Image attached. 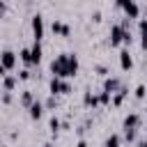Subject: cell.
Masks as SVG:
<instances>
[{
  "label": "cell",
  "mask_w": 147,
  "mask_h": 147,
  "mask_svg": "<svg viewBox=\"0 0 147 147\" xmlns=\"http://www.w3.org/2000/svg\"><path fill=\"white\" fill-rule=\"evenodd\" d=\"M30 51H32V67H34V64H39V62H41V55H44V48H41V41H32V46H30Z\"/></svg>",
  "instance_id": "obj_15"
},
{
  "label": "cell",
  "mask_w": 147,
  "mask_h": 147,
  "mask_svg": "<svg viewBox=\"0 0 147 147\" xmlns=\"http://www.w3.org/2000/svg\"><path fill=\"white\" fill-rule=\"evenodd\" d=\"M76 147H90V145H87V140H85V138H80V140L76 142Z\"/></svg>",
  "instance_id": "obj_28"
},
{
  "label": "cell",
  "mask_w": 147,
  "mask_h": 147,
  "mask_svg": "<svg viewBox=\"0 0 147 147\" xmlns=\"http://www.w3.org/2000/svg\"><path fill=\"white\" fill-rule=\"evenodd\" d=\"M83 106H85V108H92V110L101 108V101H99V92L85 90V92H83Z\"/></svg>",
  "instance_id": "obj_8"
},
{
  "label": "cell",
  "mask_w": 147,
  "mask_h": 147,
  "mask_svg": "<svg viewBox=\"0 0 147 147\" xmlns=\"http://www.w3.org/2000/svg\"><path fill=\"white\" fill-rule=\"evenodd\" d=\"M94 71H96L99 76H103V78H108V74H110V71H108V67H103V64H96V67H94Z\"/></svg>",
  "instance_id": "obj_24"
},
{
  "label": "cell",
  "mask_w": 147,
  "mask_h": 147,
  "mask_svg": "<svg viewBox=\"0 0 147 147\" xmlns=\"http://www.w3.org/2000/svg\"><path fill=\"white\" fill-rule=\"evenodd\" d=\"M126 142H136V138H138V131H124V136H122Z\"/></svg>",
  "instance_id": "obj_23"
},
{
  "label": "cell",
  "mask_w": 147,
  "mask_h": 147,
  "mask_svg": "<svg viewBox=\"0 0 147 147\" xmlns=\"http://www.w3.org/2000/svg\"><path fill=\"white\" fill-rule=\"evenodd\" d=\"M2 103H5V106L11 103V92H2Z\"/></svg>",
  "instance_id": "obj_27"
},
{
  "label": "cell",
  "mask_w": 147,
  "mask_h": 147,
  "mask_svg": "<svg viewBox=\"0 0 147 147\" xmlns=\"http://www.w3.org/2000/svg\"><path fill=\"white\" fill-rule=\"evenodd\" d=\"M18 74H5L2 76V92H14L16 85H18Z\"/></svg>",
  "instance_id": "obj_10"
},
{
  "label": "cell",
  "mask_w": 147,
  "mask_h": 147,
  "mask_svg": "<svg viewBox=\"0 0 147 147\" xmlns=\"http://www.w3.org/2000/svg\"><path fill=\"white\" fill-rule=\"evenodd\" d=\"M48 129H51V136H53V138H57V131L62 129V122H60V117H57L55 113H53V115H51V119H48Z\"/></svg>",
  "instance_id": "obj_18"
},
{
  "label": "cell",
  "mask_w": 147,
  "mask_h": 147,
  "mask_svg": "<svg viewBox=\"0 0 147 147\" xmlns=\"http://www.w3.org/2000/svg\"><path fill=\"white\" fill-rule=\"evenodd\" d=\"M18 60L23 62V64H28V67H32V51L25 46V48H21L18 51Z\"/></svg>",
  "instance_id": "obj_19"
},
{
  "label": "cell",
  "mask_w": 147,
  "mask_h": 147,
  "mask_svg": "<svg viewBox=\"0 0 147 147\" xmlns=\"http://www.w3.org/2000/svg\"><path fill=\"white\" fill-rule=\"evenodd\" d=\"M140 126H142L140 113H129V115L124 117V122H122V129H124V131H138Z\"/></svg>",
  "instance_id": "obj_7"
},
{
  "label": "cell",
  "mask_w": 147,
  "mask_h": 147,
  "mask_svg": "<svg viewBox=\"0 0 147 147\" xmlns=\"http://www.w3.org/2000/svg\"><path fill=\"white\" fill-rule=\"evenodd\" d=\"M16 64H18V55H16L11 48H5V51H2V55H0V71H2L0 76L9 74Z\"/></svg>",
  "instance_id": "obj_2"
},
{
  "label": "cell",
  "mask_w": 147,
  "mask_h": 147,
  "mask_svg": "<svg viewBox=\"0 0 147 147\" xmlns=\"http://www.w3.org/2000/svg\"><path fill=\"white\" fill-rule=\"evenodd\" d=\"M138 147H147V138H142V140L138 142Z\"/></svg>",
  "instance_id": "obj_29"
},
{
  "label": "cell",
  "mask_w": 147,
  "mask_h": 147,
  "mask_svg": "<svg viewBox=\"0 0 147 147\" xmlns=\"http://www.w3.org/2000/svg\"><path fill=\"white\" fill-rule=\"evenodd\" d=\"M44 110H46V106L37 99L30 108H28V115H30V119H41V115H44Z\"/></svg>",
  "instance_id": "obj_13"
},
{
  "label": "cell",
  "mask_w": 147,
  "mask_h": 147,
  "mask_svg": "<svg viewBox=\"0 0 147 147\" xmlns=\"http://www.w3.org/2000/svg\"><path fill=\"white\" fill-rule=\"evenodd\" d=\"M119 67H122L124 71H131V69H133V57H131L129 48H122V51H119Z\"/></svg>",
  "instance_id": "obj_12"
},
{
  "label": "cell",
  "mask_w": 147,
  "mask_h": 147,
  "mask_svg": "<svg viewBox=\"0 0 147 147\" xmlns=\"http://www.w3.org/2000/svg\"><path fill=\"white\" fill-rule=\"evenodd\" d=\"M145 131H147V122H145Z\"/></svg>",
  "instance_id": "obj_32"
},
{
  "label": "cell",
  "mask_w": 147,
  "mask_h": 147,
  "mask_svg": "<svg viewBox=\"0 0 147 147\" xmlns=\"http://www.w3.org/2000/svg\"><path fill=\"white\" fill-rule=\"evenodd\" d=\"M48 92L51 94H69L71 92V83L67 80V78H57V76H51V80H48Z\"/></svg>",
  "instance_id": "obj_3"
},
{
  "label": "cell",
  "mask_w": 147,
  "mask_h": 147,
  "mask_svg": "<svg viewBox=\"0 0 147 147\" xmlns=\"http://www.w3.org/2000/svg\"><path fill=\"white\" fill-rule=\"evenodd\" d=\"M30 28H32V39L34 41H41L44 39V16L41 14H34L30 18Z\"/></svg>",
  "instance_id": "obj_6"
},
{
  "label": "cell",
  "mask_w": 147,
  "mask_h": 147,
  "mask_svg": "<svg viewBox=\"0 0 147 147\" xmlns=\"http://www.w3.org/2000/svg\"><path fill=\"white\" fill-rule=\"evenodd\" d=\"M44 147H55V145H53V142H46V145H44Z\"/></svg>",
  "instance_id": "obj_30"
},
{
  "label": "cell",
  "mask_w": 147,
  "mask_h": 147,
  "mask_svg": "<svg viewBox=\"0 0 147 147\" xmlns=\"http://www.w3.org/2000/svg\"><path fill=\"white\" fill-rule=\"evenodd\" d=\"M119 87H122V80H119L117 76H108V78H103V87H101V90H106V92L115 94Z\"/></svg>",
  "instance_id": "obj_11"
},
{
  "label": "cell",
  "mask_w": 147,
  "mask_h": 147,
  "mask_svg": "<svg viewBox=\"0 0 147 147\" xmlns=\"http://www.w3.org/2000/svg\"><path fill=\"white\" fill-rule=\"evenodd\" d=\"M145 18H147V7H145Z\"/></svg>",
  "instance_id": "obj_31"
},
{
  "label": "cell",
  "mask_w": 147,
  "mask_h": 147,
  "mask_svg": "<svg viewBox=\"0 0 147 147\" xmlns=\"http://www.w3.org/2000/svg\"><path fill=\"white\" fill-rule=\"evenodd\" d=\"M18 78H21V80H30V78H32V71H30V69H21V71H18Z\"/></svg>",
  "instance_id": "obj_25"
},
{
  "label": "cell",
  "mask_w": 147,
  "mask_h": 147,
  "mask_svg": "<svg viewBox=\"0 0 147 147\" xmlns=\"http://www.w3.org/2000/svg\"><path fill=\"white\" fill-rule=\"evenodd\" d=\"M126 96H129V87H126V85H122V87L113 94V106H115V108H117V106H122V101H124Z\"/></svg>",
  "instance_id": "obj_17"
},
{
  "label": "cell",
  "mask_w": 147,
  "mask_h": 147,
  "mask_svg": "<svg viewBox=\"0 0 147 147\" xmlns=\"http://www.w3.org/2000/svg\"><path fill=\"white\" fill-rule=\"evenodd\" d=\"M124 39H126V30H124L119 23L110 25V32H108V44H110V46H122V44H124Z\"/></svg>",
  "instance_id": "obj_5"
},
{
  "label": "cell",
  "mask_w": 147,
  "mask_h": 147,
  "mask_svg": "<svg viewBox=\"0 0 147 147\" xmlns=\"http://www.w3.org/2000/svg\"><path fill=\"white\" fill-rule=\"evenodd\" d=\"M138 30H140V48L147 51V18L138 21Z\"/></svg>",
  "instance_id": "obj_16"
},
{
  "label": "cell",
  "mask_w": 147,
  "mask_h": 147,
  "mask_svg": "<svg viewBox=\"0 0 147 147\" xmlns=\"http://www.w3.org/2000/svg\"><path fill=\"white\" fill-rule=\"evenodd\" d=\"M115 7H119V9L124 11V16L131 18V21L140 16V7H138L136 0H115Z\"/></svg>",
  "instance_id": "obj_4"
},
{
  "label": "cell",
  "mask_w": 147,
  "mask_h": 147,
  "mask_svg": "<svg viewBox=\"0 0 147 147\" xmlns=\"http://www.w3.org/2000/svg\"><path fill=\"white\" fill-rule=\"evenodd\" d=\"M18 101H21V106H23V108H30V106L37 101V96H34V92H32V90H23V92H21V96H18Z\"/></svg>",
  "instance_id": "obj_14"
},
{
  "label": "cell",
  "mask_w": 147,
  "mask_h": 147,
  "mask_svg": "<svg viewBox=\"0 0 147 147\" xmlns=\"http://www.w3.org/2000/svg\"><path fill=\"white\" fill-rule=\"evenodd\" d=\"M103 147H122V136L119 133H110L103 142Z\"/></svg>",
  "instance_id": "obj_20"
},
{
  "label": "cell",
  "mask_w": 147,
  "mask_h": 147,
  "mask_svg": "<svg viewBox=\"0 0 147 147\" xmlns=\"http://www.w3.org/2000/svg\"><path fill=\"white\" fill-rule=\"evenodd\" d=\"M51 30H53V34H57V37H71L69 23H64V21H60V18H55V21L51 23Z\"/></svg>",
  "instance_id": "obj_9"
},
{
  "label": "cell",
  "mask_w": 147,
  "mask_h": 147,
  "mask_svg": "<svg viewBox=\"0 0 147 147\" xmlns=\"http://www.w3.org/2000/svg\"><path fill=\"white\" fill-rule=\"evenodd\" d=\"M80 69V62H78V55L76 53H60L51 60V74L57 76V78H74Z\"/></svg>",
  "instance_id": "obj_1"
},
{
  "label": "cell",
  "mask_w": 147,
  "mask_h": 147,
  "mask_svg": "<svg viewBox=\"0 0 147 147\" xmlns=\"http://www.w3.org/2000/svg\"><path fill=\"white\" fill-rule=\"evenodd\" d=\"M44 106H46V110H53V113H55V108L60 106V101H57V96H55V94H51V96L44 101Z\"/></svg>",
  "instance_id": "obj_21"
},
{
  "label": "cell",
  "mask_w": 147,
  "mask_h": 147,
  "mask_svg": "<svg viewBox=\"0 0 147 147\" xmlns=\"http://www.w3.org/2000/svg\"><path fill=\"white\" fill-rule=\"evenodd\" d=\"M133 96H136V99H145V96H147V85L140 83V85L133 90Z\"/></svg>",
  "instance_id": "obj_22"
},
{
  "label": "cell",
  "mask_w": 147,
  "mask_h": 147,
  "mask_svg": "<svg viewBox=\"0 0 147 147\" xmlns=\"http://www.w3.org/2000/svg\"><path fill=\"white\" fill-rule=\"evenodd\" d=\"M90 18H92V23H101V18H103V16H101V11H92V16H90Z\"/></svg>",
  "instance_id": "obj_26"
}]
</instances>
